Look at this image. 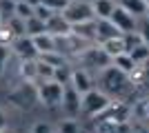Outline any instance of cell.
<instances>
[{
	"instance_id": "1",
	"label": "cell",
	"mask_w": 149,
	"mask_h": 133,
	"mask_svg": "<svg viewBox=\"0 0 149 133\" xmlns=\"http://www.w3.org/2000/svg\"><path fill=\"white\" fill-rule=\"evenodd\" d=\"M98 89L105 95H109L111 100H123L134 87L125 71L116 69L113 64H107L105 69L98 71Z\"/></svg>"
},
{
	"instance_id": "2",
	"label": "cell",
	"mask_w": 149,
	"mask_h": 133,
	"mask_svg": "<svg viewBox=\"0 0 149 133\" xmlns=\"http://www.w3.org/2000/svg\"><path fill=\"white\" fill-rule=\"evenodd\" d=\"M109 102H111L109 95H105L98 87H91L87 93H82V98H80V115L93 120V118H96Z\"/></svg>"
},
{
	"instance_id": "3",
	"label": "cell",
	"mask_w": 149,
	"mask_h": 133,
	"mask_svg": "<svg viewBox=\"0 0 149 133\" xmlns=\"http://www.w3.org/2000/svg\"><path fill=\"white\" fill-rule=\"evenodd\" d=\"M74 58H78L80 69H85V71H100V69H105L107 64H111V58L100 49V44L98 47L89 44V47H85L80 53H76Z\"/></svg>"
},
{
	"instance_id": "4",
	"label": "cell",
	"mask_w": 149,
	"mask_h": 133,
	"mask_svg": "<svg viewBox=\"0 0 149 133\" xmlns=\"http://www.w3.org/2000/svg\"><path fill=\"white\" fill-rule=\"evenodd\" d=\"M60 13L69 25H78V22H87V20L96 18L93 7H91L89 0H69V5L65 7Z\"/></svg>"
},
{
	"instance_id": "5",
	"label": "cell",
	"mask_w": 149,
	"mask_h": 133,
	"mask_svg": "<svg viewBox=\"0 0 149 133\" xmlns=\"http://www.w3.org/2000/svg\"><path fill=\"white\" fill-rule=\"evenodd\" d=\"M129 115H131V111L123 100H111L93 120L96 122H113V124H127Z\"/></svg>"
},
{
	"instance_id": "6",
	"label": "cell",
	"mask_w": 149,
	"mask_h": 133,
	"mask_svg": "<svg viewBox=\"0 0 149 133\" xmlns=\"http://www.w3.org/2000/svg\"><path fill=\"white\" fill-rule=\"evenodd\" d=\"M38 100L47 104V107H58L62 100V84L54 82V80H47V82H38L36 87Z\"/></svg>"
},
{
	"instance_id": "7",
	"label": "cell",
	"mask_w": 149,
	"mask_h": 133,
	"mask_svg": "<svg viewBox=\"0 0 149 133\" xmlns=\"http://www.w3.org/2000/svg\"><path fill=\"white\" fill-rule=\"evenodd\" d=\"M109 20H111L113 25H116V29H118L120 33L138 31V18H136V16H131L129 11H125L123 7H118V5H116V9L111 11Z\"/></svg>"
},
{
	"instance_id": "8",
	"label": "cell",
	"mask_w": 149,
	"mask_h": 133,
	"mask_svg": "<svg viewBox=\"0 0 149 133\" xmlns=\"http://www.w3.org/2000/svg\"><path fill=\"white\" fill-rule=\"evenodd\" d=\"M80 98L82 95L76 91L71 84H65L62 87V100H60V107L67 111L69 118H76V115L80 113Z\"/></svg>"
},
{
	"instance_id": "9",
	"label": "cell",
	"mask_w": 149,
	"mask_h": 133,
	"mask_svg": "<svg viewBox=\"0 0 149 133\" xmlns=\"http://www.w3.org/2000/svg\"><path fill=\"white\" fill-rule=\"evenodd\" d=\"M116 36H120V31L116 29V25L109 18H96V44H102L105 40H111Z\"/></svg>"
},
{
	"instance_id": "10",
	"label": "cell",
	"mask_w": 149,
	"mask_h": 133,
	"mask_svg": "<svg viewBox=\"0 0 149 133\" xmlns=\"http://www.w3.org/2000/svg\"><path fill=\"white\" fill-rule=\"evenodd\" d=\"M45 29H47L51 36H65V33L71 31V25L62 18V13H51L49 18L45 20Z\"/></svg>"
},
{
	"instance_id": "11",
	"label": "cell",
	"mask_w": 149,
	"mask_h": 133,
	"mask_svg": "<svg viewBox=\"0 0 149 133\" xmlns=\"http://www.w3.org/2000/svg\"><path fill=\"white\" fill-rule=\"evenodd\" d=\"M69 84H71L80 95L87 93L89 89L93 87L91 76H89V71H85V69H71V80H69Z\"/></svg>"
},
{
	"instance_id": "12",
	"label": "cell",
	"mask_w": 149,
	"mask_h": 133,
	"mask_svg": "<svg viewBox=\"0 0 149 133\" xmlns=\"http://www.w3.org/2000/svg\"><path fill=\"white\" fill-rule=\"evenodd\" d=\"M71 33H76L80 40H85L87 44H96V18L87 20V22H78L71 25Z\"/></svg>"
},
{
	"instance_id": "13",
	"label": "cell",
	"mask_w": 149,
	"mask_h": 133,
	"mask_svg": "<svg viewBox=\"0 0 149 133\" xmlns=\"http://www.w3.org/2000/svg\"><path fill=\"white\" fill-rule=\"evenodd\" d=\"M11 49L20 56V60H25V58H36L38 56V51H36V47H33V42H31L29 36H18V38L11 42Z\"/></svg>"
},
{
	"instance_id": "14",
	"label": "cell",
	"mask_w": 149,
	"mask_h": 133,
	"mask_svg": "<svg viewBox=\"0 0 149 133\" xmlns=\"http://www.w3.org/2000/svg\"><path fill=\"white\" fill-rule=\"evenodd\" d=\"M33 47H36L38 53H45V51H56V36H51L49 31L36 33V36H29Z\"/></svg>"
},
{
	"instance_id": "15",
	"label": "cell",
	"mask_w": 149,
	"mask_h": 133,
	"mask_svg": "<svg viewBox=\"0 0 149 133\" xmlns=\"http://www.w3.org/2000/svg\"><path fill=\"white\" fill-rule=\"evenodd\" d=\"M127 78H129V82L134 89H143L149 84V71L145 64H134V69L127 73Z\"/></svg>"
},
{
	"instance_id": "16",
	"label": "cell",
	"mask_w": 149,
	"mask_h": 133,
	"mask_svg": "<svg viewBox=\"0 0 149 133\" xmlns=\"http://www.w3.org/2000/svg\"><path fill=\"white\" fill-rule=\"evenodd\" d=\"M100 49L105 51L109 58H116L118 53H125V40H123V33H120V36H116V38H111V40H105V42L100 44Z\"/></svg>"
},
{
	"instance_id": "17",
	"label": "cell",
	"mask_w": 149,
	"mask_h": 133,
	"mask_svg": "<svg viewBox=\"0 0 149 133\" xmlns=\"http://www.w3.org/2000/svg\"><path fill=\"white\" fill-rule=\"evenodd\" d=\"M36 98H38V93H36V87L31 82H25L20 89L13 91V100H22V107H25V104H31Z\"/></svg>"
},
{
	"instance_id": "18",
	"label": "cell",
	"mask_w": 149,
	"mask_h": 133,
	"mask_svg": "<svg viewBox=\"0 0 149 133\" xmlns=\"http://www.w3.org/2000/svg\"><path fill=\"white\" fill-rule=\"evenodd\" d=\"M20 76L25 82H38V76H36V58H25L20 60Z\"/></svg>"
},
{
	"instance_id": "19",
	"label": "cell",
	"mask_w": 149,
	"mask_h": 133,
	"mask_svg": "<svg viewBox=\"0 0 149 133\" xmlns=\"http://www.w3.org/2000/svg\"><path fill=\"white\" fill-rule=\"evenodd\" d=\"M118 7H123L125 11H129L136 18H143L147 9V0H118Z\"/></svg>"
},
{
	"instance_id": "20",
	"label": "cell",
	"mask_w": 149,
	"mask_h": 133,
	"mask_svg": "<svg viewBox=\"0 0 149 133\" xmlns=\"http://www.w3.org/2000/svg\"><path fill=\"white\" fill-rule=\"evenodd\" d=\"M116 0H93L91 7H93V13H96V18H109L111 11L116 9Z\"/></svg>"
},
{
	"instance_id": "21",
	"label": "cell",
	"mask_w": 149,
	"mask_h": 133,
	"mask_svg": "<svg viewBox=\"0 0 149 133\" xmlns=\"http://www.w3.org/2000/svg\"><path fill=\"white\" fill-rule=\"evenodd\" d=\"M38 60H42V62L51 64L54 69L56 67H62V64H67V60H65V56H62L60 51H45V53H38Z\"/></svg>"
},
{
	"instance_id": "22",
	"label": "cell",
	"mask_w": 149,
	"mask_h": 133,
	"mask_svg": "<svg viewBox=\"0 0 149 133\" xmlns=\"http://www.w3.org/2000/svg\"><path fill=\"white\" fill-rule=\"evenodd\" d=\"M111 64L116 67V69H120V71H125V73H129L131 69H134V60H131V56L125 51V53H118L116 58H111Z\"/></svg>"
},
{
	"instance_id": "23",
	"label": "cell",
	"mask_w": 149,
	"mask_h": 133,
	"mask_svg": "<svg viewBox=\"0 0 149 133\" xmlns=\"http://www.w3.org/2000/svg\"><path fill=\"white\" fill-rule=\"evenodd\" d=\"M13 16L25 22V20H29L31 16H33V7H31L27 0H18V2L13 5Z\"/></svg>"
},
{
	"instance_id": "24",
	"label": "cell",
	"mask_w": 149,
	"mask_h": 133,
	"mask_svg": "<svg viewBox=\"0 0 149 133\" xmlns=\"http://www.w3.org/2000/svg\"><path fill=\"white\" fill-rule=\"evenodd\" d=\"M36 76H38V82H47V80H54V67L36 58Z\"/></svg>"
},
{
	"instance_id": "25",
	"label": "cell",
	"mask_w": 149,
	"mask_h": 133,
	"mask_svg": "<svg viewBox=\"0 0 149 133\" xmlns=\"http://www.w3.org/2000/svg\"><path fill=\"white\" fill-rule=\"evenodd\" d=\"M42 31H47V29H45V22L40 18L31 16L29 20H25V33L27 36H36V33H42Z\"/></svg>"
},
{
	"instance_id": "26",
	"label": "cell",
	"mask_w": 149,
	"mask_h": 133,
	"mask_svg": "<svg viewBox=\"0 0 149 133\" xmlns=\"http://www.w3.org/2000/svg\"><path fill=\"white\" fill-rule=\"evenodd\" d=\"M16 40V33H13L11 25L9 22H0V44H5V47H11V42Z\"/></svg>"
},
{
	"instance_id": "27",
	"label": "cell",
	"mask_w": 149,
	"mask_h": 133,
	"mask_svg": "<svg viewBox=\"0 0 149 133\" xmlns=\"http://www.w3.org/2000/svg\"><path fill=\"white\" fill-rule=\"evenodd\" d=\"M69 80H71V69H69V64H62V67H56L54 69V82L58 84H69Z\"/></svg>"
},
{
	"instance_id": "28",
	"label": "cell",
	"mask_w": 149,
	"mask_h": 133,
	"mask_svg": "<svg viewBox=\"0 0 149 133\" xmlns=\"http://www.w3.org/2000/svg\"><path fill=\"white\" fill-rule=\"evenodd\" d=\"M127 53L131 56V60H134L136 64H143L145 60L149 58V47H147V44H138V47H134V49L127 51Z\"/></svg>"
},
{
	"instance_id": "29",
	"label": "cell",
	"mask_w": 149,
	"mask_h": 133,
	"mask_svg": "<svg viewBox=\"0 0 149 133\" xmlns=\"http://www.w3.org/2000/svg\"><path fill=\"white\" fill-rule=\"evenodd\" d=\"M123 40H125V51H131L134 47H138V44H145L143 36L138 31H131V33H123Z\"/></svg>"
},
{
	"instance_id": "30",
	"label": "cell",
	"mask_w": 149,
	"mask_h": 133,
	"mask_svg": "<svg viewBox=\"0 0 149 133\" xmlns=\"http://www.w3.org/2000/svg\"><path fill=\"white\" fill-rule=\"evenodd\" d=\"M131 113L140 118V120H149V98H143V100H138L134 104V111Z\"/></svg>"
},
{
	"instance_id": "31",
	"label": "cell",
	"mask_w": 149,
	"mask_h": 133,
	"mask_svg": "<svg viewBox=\"0 0 149 133\" xmlns=\"http://www.w3.org/2000/svg\"><path fill=\"white\" fill-rule=\"evenodd\" d=\"M80 124L74 120V118H67V120L60 122V133H80Z\"/></svg>"
},
{
	"instance_id": "32",
	"label": "cell",
	"mask_w": 149,
	"mask_h": 133,
	"mask_svg": "<svg viewBox=\"0 0 149 133\" xmlns=\"http://www.w3.org/2000/svg\"><path fill=\"white\" fill-rule=\"evenodd\" d=\"M42 5H45V7H49L54 13H60L62 9L69 5V0H42Z\"/></svg>"
},
{
	"instance_id": "33",
	"label": "cell",
	"mask_w": 149,
	"mask_h": 133,
	"mask_svg": "<svg viewBox=\"0 0 149 133\" xmlns=\"http://www.w3.org/2000/svg\"><path fill=\"white\" fill-rule=\"evenodd\" d=\"M51 13H54V11H51L49 7H45L42 2L33 7V16H36V18H40V20H42V22H45V20H47V18H49Z\"/></svg>"
},
{
	"instance_id": "34",
	"label": "cell",
	"mask_w": 149,
	"mask_h": 133,
	"mask_svg": "<svg viewBox=\"0 0 149 133\" xmlns=\"http://www.w3.org/2000/svg\"><path fill=\"white\" fill-rule=\"evenodd\" d=\"M138 33L143 36L145 44H147V47H149V18H145L143 22H138Z\"/></svg>"
},
{
	"instance_id": "35",
	"label": "cell",
	"mask_w": 149,
	"mask_h": 133,
	"mask_svg": "<svg viewBox=\"0 0 149 133\" xmlns=\"http://www.w3.org/2000/svg\"><path fill=\"white\" fill-rule=\"evenodd\" d=\"M7 62H9V47H5V44H0V73L5 71Z\"/></svg>"
},
{
	"instance_id": "36",
	"label": "cell",
	"mask_w": 149,
	"mask_h": 133,
	"mask_svg": "<svg viewBox=\"0 0 149 133\" xmlns=\"http://www.w3.org/2000/svg\"><path fill=\"white\" fill-rule=\"evenodd\" d=\"M31 133H54V129H51V124H47V122H36L33 129H31Z\"/></svg>"
},
{
	"instance_id": "37",
	"label": "cell",
	"mask_w": 149,
	"mask_h": 133,
	"mask_svg": "<svg viewBox=\"0 0 149 133\" xmlns=\"http://www.w3.org/2000/svg\"><path fill=\"white\" fill-rule=\"evenodd\" d=\"M5 127H7V115L2 113V111H0V131H2Z\"/></svg>"
},
{
	"instance_id": "38",
	"label": "cell",
	"mask_w": 149,
	"mask_h": 133,
	"mask_svg": "<svg viewBox=\"0 0 149 133\" xmlns=\"http://www.w3.org/2000/svg\"><path fill=\"white\" fill-rule=\"evenodd\" d=\"M129 133H149V129H145V127H134Z\"/></svg>"
},
{
	"instance_id": "39",
	"label": "cell",
	"mask_w": 149,
	"mask_h": 133,
	"mask_svg": "<svg viewBox=\"0 0 149 133\" xmlns=\"http://www.w3.org/2000/svg\"><path fill=\"white\" fill-rule=\"evenodd\" d=\"M27 2H29L31 7H36V5H40V2H42V0H27Z\"/></svg>"
},
{
	"instance_id": "40",
	"label": "cell",
	"mask_w": 149,
	"mask_h": 133,
	"mask_svg": "<svg viewBox=\"0 0 149 133\" xmlns=\"http://www.w3.org/2000/svg\"><path fill=\"white\" fill-rule=\"evenodd\" d=\"M143 18H149V2H147V9H145V16Z\"/></svg>"
},
{
	"instance_id": "41",
	"label": "cell",
	"mask_w": 149,
	"mask_h": 133,
	"mask_svg": "<svg viewBox=\"0 0 149 133\" xmlns=\"http://www.w3.org/2000/svg\"><path fill=\"white\" fill-rule=\"evenodd\" d=\"M0 133H7V131H5V129H2V131H0Z\"/></svg>"
},
{
	"instance_id": "42",
	"label": "cell",
	"mask_w": 149,
	"mask_h": 133,
	"mask_svg": "<svg viewBox=\"0 0 149 133\" xmlns=\"http://www.w3.org/2000/svg\"><path fill=\"white\" fill-rule=\"evenodd\" d=\"M80 133H87V131H80Z\"/></svg>"
},
{
	"instance_id": "43",
	"label": "cell",
	"mask_w": 149,
	"mask_h": 133,
	"mask_svg": "<svg viewBox=\"0 0 149 133\" xmlns=\"http://www.w3.org/2000/svg\"><path fill=\"white\" fill-rule=\"evenodd\" d=\"M0 22H2V18H0Z\"/></svg>"
},
{
	"instance_id": "44",
	"label": "cell",
	"mask_w": 149,
	"mask_h": 133,
	"mask_svg": "<svg viewBox=\"0 0 149 133\" xmlns=\"http://www.w3.org/2000/svg\"><path fill=\"white\" fill-rule=\"evenodd\" d=\"M16 2H18V0H16Z\"/></svg>"
},
{
	"instance_id": "45",
	"label": "cell",
	"mask_w": 149,
	"mask_h": 133,
	"mask_svg": "<svg viewBox=\"0 0 149 133\" xmlns=\"http://www.w3.org/2000/svg\"><path fill=\"white\" fill-rule=\"evenodd\" d=\"M116 2H118V0H116Z\"/></svg>"
},
{
	"instance_id": "46",
	"label": "cell",
	"mask_w": 149,
	"mask_h": 133,
	"mask_svg": "<svg viewBox=\"0 0 149 133\" xmlns=\"http://www.w3.org/2000/svg\"><path fill=\"white\" fill-rule=\"evenodd\" d=\"M147 2H149V0H147Z\"/></svg>"
}]
</instances>
